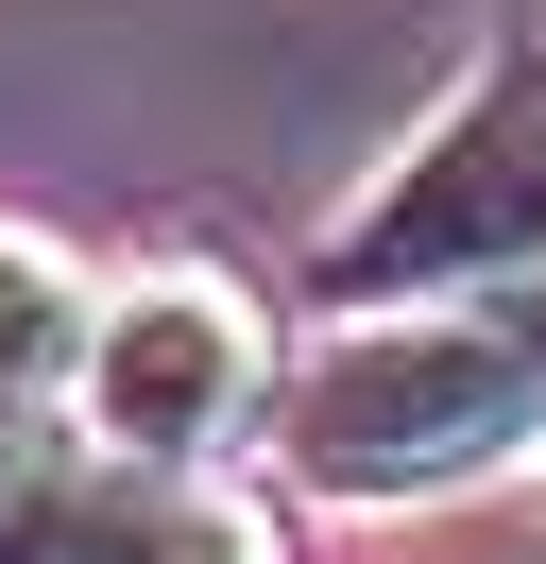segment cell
<instances>
[{
    "label": "cell",
    "instance_id": "1",
    "mask_svg": "<svg viewBox=\"0 0 546 564\" xmlns=\"http://www.w3.org/2000/svg\"><path fill=\"white\" fill-rule=\"evenodd\" d=\"M273 445H291V479L341 496V513H410V496H461V479H495V462L546 445V359H529V325L359 308L341 343H307Z\"/></svg>",
    "mask_w": 546,
    "mask_h": 564
},
{
    "label": "cell",
    "instance_id": "2",
    "mask_svg": "<svg viewBox=\"0 0 546 564\" xmlns=\"http://www.w3.org/2000/svg\"><path fill=\"white\" fill-rule=\"evenodd\" d=\"M461 274H546V52H495L427 138L393 154L359 223L325 240V291H461Z\"/></svg>",
    "mask_w": 546,
    "mask_h": 564
},
{
    "label": "cell",
    "instance_id": "3",
    "mask_svg": "<svg viewBox=\"0 0 546 564\" xmlns=\"http://www.w3.org/2000/svg\"><path fill=\"white\" fill-rule=\"evenodd\" d=\"M256 411H291V393H273V325H256V291H239V274L171 257V274H120V291H102V359H86V393H68L86 462L205 479Z\"/></svg>",
    "mask_w": 546,
    "mask_h": 564
},
{
    "label": "cell",
    "instance_id": "4",
    "mask_svg": "<svg viewBox=\"0 0 546 564\" xmlns=\"http://www.w3.org/2000/svg\"><path fill=\"white\" fill-rule=\"evenodd\" d=\"M68 564H273V513L222 479H154V462H52Z\"/></svg>",
    "mask_w": 546,
    "mask_h": 564
},
{
    "label": "cell",
    "instance_id": "5",
    "mask_svg": "<svg viewBox=\"0 0 546 564\" xmlns=\"http://www.w3.org/2000/svg\"><path fill=\"white\" fill-rule=\"evenodd\" d=\"M86 359H102V291H86V257L34 240V223H0V462H34V427H68Z\"/></svg>",
    "mask_w": 546,
    "mask_h": 564
},
{
    "label": "cell",
    "instance_id": "6",
    "mask_svg": "<svg viewBox=\"0 0 546 564\" xmlns=\"http://www.w3.org/2000/svg\"><path fill=\"white\" fill-rule=\"evenodd\" d=\"M0 564H68V513H52V462H0Z\"/></svg>",
    "mask_w": 546,
    "mask_h": 564
}]
</instances>
